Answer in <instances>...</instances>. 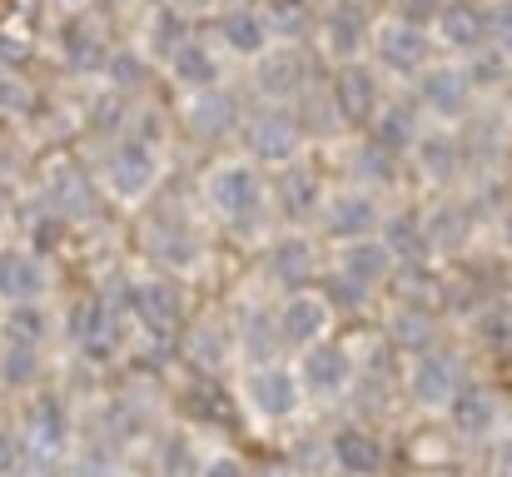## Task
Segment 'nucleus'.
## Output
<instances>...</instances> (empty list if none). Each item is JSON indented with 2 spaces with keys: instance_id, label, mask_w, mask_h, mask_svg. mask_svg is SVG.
<instances>
[{
  "instance_id": "1",
  "label": "nucleus",
  "mask_w": 512,
  "mask_h": 477,
  "mask_svg": "<svg viewBox=\"0 0 512 477\" xmlns=\"http://www.w3.org/2000/svg\"><path fill=\"white\" fill-rule=\"evenodd\" d=\"M204 199H209V209L224 224H254L264 214L269 184H264V174H259L254 159H219L204 174Z\"/></svg>"
},
{
  "instance_id": "2",
  "label": "nucleus",
  "mask_w": 512,
  "mask_h": 477,
  "mask_svg": "<svg viewBox=\"0 0 512 477\" xmlns=\"http://www.w3.org/2000/svg\"><path fill=\"white\" fill-rule=\"evenodd\" d=\"M160 169L165 164H160V150H155L150 135H125V140H115V150L105 159V189L115 199L135 204L160 184Z\"/></svg>"
},
{
  "instance_id": "3",
  "label": "nucleus",
  "mask_w": 512,
  "mask_h": 477,
  "mask_svg": "<svg viewBox=\"0 0 512 477\" xmlns=\"http://www.w3.org/2000/svg\"><path fill=\"white\" fill-rule=\"evenodd\" d=\"M244 150H249L254 164H264V169H289V164H299V150H304V125H299V115H289V110L249 115V120H244Z\"/></svg>"
},
{
  "instance_id": "4",
  "label": "nucleus",
  "mask_w": 512,
  "mask_h": 477,
  "mask_svg": "<svg viewBox=\"0 0 512 477\" xmlns=\"http://www.w3.org/2000/svg\"><path fill=\"white\" fill-rule=\"evenodd\" d=\"M373 55L388 75H423L433 65V40L418 20L388 15V20L373 25Z\"/></svg>"
},
{
  "instance_id": "5",
  "label": "nucleus",
  "mask_w": 512,
  "mask_h": 477,
  "mask_svg": "<svg viewBox=\"0 0 512 477\" xmlns=\"http://www.w3.org/2000/svg\"><path fill=\"white\" fill-rule=\"evenodd\" d=\"M473 75L463 65H428L418 75V105L438 120H463L473 110Z\"/></svg>"
},
{
  "instance_id": "6",
  "label": "nucleus",
  "mask_w": 512,
  "mask_h": 477,
  "mask_svg": "<svg viewBox=\"0 0 512 477\" xmlns=\"http://www.w3.org/2000/svg\"><path fill=\"white\" fill-rule=\"evenodd\" d=\"M319 229L334 244L368 239L378 229V199H373V189H339V194H329L324 209H319Z\"/></svg>"
},
{
  "instance_id": "7",
  "label": "nucleus",
  "mask_w": 512,
  "mask_h": 477,
  "mask_svg": "<svg viewBox=\"0 0 512 477\" xmlns=\"http://www.w3.org/2000/svg\"><path fill=\"white\" fill-rule=\"evenodd\" d=\"M214 30H219L224 50L239 55V60H259V55H269V50L279 45V35H274L264 5H229V10H219Z\"/></svg>"
},
{
  "instance_id": "8",
  "label": "nucleus",
  "mask_w": 512,
  "mask_h": 477,
  "mask_svg": "<svg viewBox=\"0 0 512 477\" xmlns=\"http://www.w3.org/2000/svg\"><path fill=\"white\" fill-rule=\"evenodd\" d=\"M319 45H324V55L329 60H358L368 45H373V25H368V15L358 10V0H339V5H329L324 15H319Z\"/></svg>"
},
{
  "instance_id": "9",
  "label": "nucleus",
  "mask_w": 512,
  "mask_h": 477,
  "mask_svg": "<svg viewBox=\"0 0 512 477\" xmlns=\"http://www.w3.org/2000/svg\"><path fill=\"white\" fill-rule=\"evenodd\" d=\"M254 85H259V95L264 100H274V105H284V100H294V95H304L309 90V60L299 55V45L289 40V45H274L269 55H259L254 60Z\"/></svg>"
},
{
  "instance_id": "10",
  "label": "nucleus",
  "mask_w": 512,
  "mask_h": 477,
  "mask_svg": "<svg viewBox=\"0 0 512 477\" xmlns=\"http://www.w3.org/2000/svg\"><path fill=\"white\" fill-rule=\"evenodd\" d=\"M334 110H339L343 125H373V120H378V110H383V90H378V75H373L363 60L339 65V80H334Z\"/></svg>"
},
{
  "instance_id": "11",
  "label": "nucleus",
  "mask_w": 512,
  "mask_h": 477,
  "mask_svg": "<svg viewBox=\"0 0 512 477\" xmlns=\"http://www.w3.org/2000/svg\"><path fill=\"white\" fill-rule=\"evenodd\" d=\"M329 318H334V304L314 289H294L279 309V333L289 348H314L324 333H329Z\"/></svg>"
},
{
  "instance_id": "12",
  "label": "nucleus",
  "mask_w": 512,
  "mask_h": 477,
  "mask_svg": "<svg viewBox=\"0 0 512 477\" xmlns=\"http://www.w3.org/2000/svg\"><path fill=\"white\" fill-rule=\"evenodd\" d=\"M125 304L135 309V318L155 338H170V333H179V323H184V299H179V289H174L170 279H140Z\"/></svg>"
},
{
  "instance_id": "13",
  "label": "nucleus",
  "mask_w": 512,
  "mask_h": 477,
  "mask_svg": "<svg viewBox=\"0 0 512 477\" xmlns=\"http://www.w3.org/2000/svg\"><path fill=\"white\" fill-rule=\"evenodd\" d=\"M249 403L264 413V418H289L299 403H304V378L289 373L284 363H259L249 373Z\"/></svg>"
},
{
  "instance_id": "14",
  "label": "nucleus",
  "mask_w": 512,
  "mask_h": 477,
  "mask_svg": "<svg viewBox=\"0 0 512 477\" xmlns=\"http://www.w3.org/2000/svg\"><path fill=\"white\" fill-rule=\"evenodd\" d=\"M393 244L368 234V239H353V244H339V279L353 284V289H378L388 274H393Z\"/></svg>"
},
{
  "instance_id": "15",
  "label": "nucleus",
  "mask_w": 512,
  "mask_h": 477,
  "mask_svg": "<svg viewBox=\"0 0 512 477\" xmlns=\"http://www.w3.org/2000/svg\"><path fill=\"white\" fill-rule=\"evenodd\" d=\"M45 194H50V209L60 219H95L100 214V194H95V184H90V174L80 164H60L50 174Z\"/></svg>"
},
{
  "instance_id": "16",
  "label": "nucleus",
  "mask_w": 512,
  "mask_h": 477,
  "mask_svg": "<svg viewBox=\"0 0 512 477\" xmlns=\"http://www.w3.org/2000/svg\"><path fill=\"white\" fill-rule=\"evenodd\" d=\"M408 388H413V398L423 408H443V403H453L463 393L458 388V363L448 353H418V363L408 373Z\"/></svg>"
},
{
  "instance_id": "17",
  "label": "nucleus",
  "mask_w": 512,
  "mask_h": 477,
  "mask_svg": "<svg viewBox=\"0 0 512 477\" xmlns=\"http://www.w3.org/2000/svg\"><path fill=\"white\" fill-rule=\"evenodd\" d=\"M45 289H50V274H45L40 254H30V249H5L0 254V299L35 304Z\"/></svg>"
},
{
  "instance_id": "18",
  "label": "nucleus",
  "mask_w": 512,
  "mask_h": 477,
  "mask_svg": "<svg viewBox=\"0 0 512 477\" xmlns=\"http://www.w3.org/2000/svg\"><path fill=\"white\" fill-rule=\"evenodd\" d=\"M433 30H438V40H443L448 50H468V55L493 35L488 15H483L478 5H468V0H448V5H443V15L433 20Z\"/></svg>"
},
{
  "instance_id": "19",
  "label": "nucleus",
  "mask_w": 512,
  "mask_h": 477,
  "mask_svg": "<svg viewBox=\"0 0 512 477\" xmlns=\"http://www.w3.org/2000/svg\"><path fill=\"white\" fill-rule=\"evenodd\" d=\"M189 130H194L199 140H224L229 130H239V100H234L224 85L199 90V95L189 100Z\"/></svg>"
},
{
  "instance_id": "20",
  "label": "nucleus",
  "mask_w": 512,
  "mask_h": 477,
  "mask_svg": "<svg viewBox=\"0 0 512 477\" xmlns=\"http://www.w3.org/2000/svg\"><path fill=\"white\" fill-rule=\"evenodd\" d=\"M65 438H70V413H65V403H60L55 393L35 398L30 413H25V443H30V453H60Z\"/></svg>"
},
{
  "instance_id": "21",
  "label": "nucleus",
  "mask_w": 512,
  "mask_h": 477,
  "mask_svg": "<svg viewBox=\"0 0 512 477\" xmlns=\"http://www.w3.org/2000/svg\"><path fill=\"white\" fill-rule=\"evenodd\" d=\"M170 75L189 90V95H199V90H214L219 80H224V70H219V60H214V50L204 45V40H189V45H179L170 60Z\"/></svg>"
},
{
  "instance_id": "22",
  "label": "nucleus",
  "mask_w": 512,
  "mask_h": 477,
  "mask_svg": "<svg viewBox=\"0 0 512 477\" xmlns=\"http://www.w3.org/2000/svg\"><path fill=\"white\" fill-rule=\"evenodd\" d=\"M304 388H314V393H339L343 383L353 378V363H348V353L343 348H324V343H314L309 348V358H304Z\"/></svg>"
},
{
  "instance_id": "23",
  "label": "nucleus",
  "mask_w": 512,
  "mask_h": 477,
  "mask_svg": "<svg viewBox=\"0 0 512 477\" xmlns=\"http://www.w3.org/2000/svg\"><path fill=\"white\" fill-rule=\"evenodd\" d=\"M413 164H418L423 179L448 184L458 174V140H448V130H423L418 145H413Z\"/></svg>"
},
{
  "instance_id": "24",
  "label": "nucleus",
  "mask_w": 512,
  "mask_h": 477,
  "mask_svg": "<svg viewBox=\"0 0 512 477\" xmlns=\"http://www.w3.org/2000/svg\"><path fill=\"white\" fill-rule=\"evenodd\" d=\"M60 50H65V60L75 65V70H110V45H105V35H100V25H90V20H75V25H65V40H60Z\"/></svg>"
},
{
  "instance_id": "25",
  "label": "nucleus",
  "mask_w": 512,
  "mask_h": 477,
  "mask_svg": "<svg viewBox=\"0 0 512 477\" xmlns=\"http://www.w3.org/2000/svg\"><path fill=\"white\" fill-rule=\"evenodd\" d=\"M279 194H284V199H279V204H284V219H309V214H319L324 199H329L324 184H319L304 164H289V169H284V189H279Z\"/></svg>"
},
{
  "instance_id": "26",
  "label": "nucleus",
  "mask_w": 512,
  "mask_h": 477,
  "mask_svg": "<svg viewBox=\"0 0 512 477\" xmlns=\"http://www.w3.org/2000/svg\"><path fill=\"white\" fill-rule=\"evenodd\" d=\"M368 130H373V140H378L383 150H393V155H408V150L418 145V135H423V130H418V115H413L408 105H383Z\"/></svg>"
},
{
  "instance_id": "27",
  "label": "nucleus",
  "mask_w": 512,
  "mask_h": 477,
  "mask_svg": "<svg viewBox=\"0 0 512 477\" xmlns=\"http://www.w3.org/2000/svg\"><path fill=\"white\" fill-rule=\"evenodd\" d=\"M334 458H339L343 473L368 477V473H378L383 448H378V438H368L363 428H343V433H334Z\"/></svg>"
},
{
  "instance_id": "28",
  "label": "nucleus",
  "mask_w": 512,
  "mask_h": 477,
  "mask_svg": "<svg viewBox=\"0 0 512 477\" xmlns=\"http://www.w3.org/2000/svg\"><path fill=\"white\" fill-rule=\"evenodd\" d=\"M448 413H453V428H458L463 438H488V428H493V418H498V408H493V398H488L483 388H463V393L448 403Z\"/></svg>"
},
{
  "instance_id": "29",
  "label": "nucleus",
  "mask_w": 512,
  "mask_h": 477,
  "mask_svg": "<svg viewBox=\"0 0 512 477\" xmlns=\"http://www.w3.org/2000/svg\"><path fill=\"white\" fill-rule=\"evenodd\" d=\"M269 274H274V279H284V284H304V279L314 274V244H309L304 234L279 239V244H274V254H269Z\"/></svg>"
},
{
  "instance_id": "30",
  "label": "nucleus",
  "mask_w": 512,
  "mask_h": 477,
  "mask_svg": "<svg viewBox=\"0 0 512 477\" xmlns=\"http://www.w3.org/2000/svg\"><path fill=\"white\" fill-rule=\"evenodd\" d=\"M145 40H150V50H155V55H160V60L170 65L174 50H179V45H189V20H184V10L165 0V5L155 10V20H150Z\"/></svg>"
},
{
  "instance_id": "31",
  "label": "nucleus",
  "mask_w": 512,
  "mask_h": 477,
  "mask_svg": "<svg viewBox=\"0 0 512 477\" xmlns=\"http://www.w3.org/2000/svg\"><path fill=\"white\" fill-rule=\"evenodd\" d=\"M433 333H438V323L428 318L423 304H408V309H398V314H393V343H398V348H408V353H428Z\"/></svg>"
},
{
  "instance_id": "32",
  "label": "nucleus",
  "mask_w": 512,
  "mask_h": 477,
  "mask_svg": "<svg viewBox=\"0 0 512 477\" xmlns=\"http://www.w3.org/2000/svg\"><path fill=\"white\" fill-rule=\"evenodd\" d=\"M274 35H289V40H304L309 30H319V15L309 10V0H269L264 5Z\"/></svg>"
},
{
  "instance_id": "33",
  "label": "nucleus",
  "mask_w": 512,
  "mask_h": 477,
  "mask_svg": "<svg viewBox=\"0 0 512 477\" xmlns=\"http://www.w3.org/2000/svg\"><path fill=\"white\" fill-rule=\"evenodd\" d=\"M423 224H428V244L433 249H463V239H468V209L463 204H443Z\"/></svg>"
},
{
  "instance_id": "34",
  "label": "nucleus",
  "mask_w": 512,
  "mask_h": 477,
  "mask_svg": "<svg viewBox=\"0 0 512 477\" xmlns=\"http://www.w3.org/2000/svg\"><path fill=\"white\" fill-rule=\"evenodd\" d=\"M5 338H10V343H25V348H35V343L45 338V314H40L35 304H10V318H5Z\"/></svg>"
},
{
  "instance_id": "35",
  "label": "nucleus",
  "mask_w": 512,
  "mask_h": 477,
  "mask_svg": "<svg viewBox=\"0 0 512 477\" xmlns=\"http://www.w3.org/2000/svg\"><path fill=\"white\" fill-rule=\"evenodd\" d=\"M279 343H284L279 323L269 328V323H264V314H249V318H244V353H249L254 363H269Z\"/></svg>"
},
{
  "instance_id": "36",
  "label": "nucleus",
  "mask_w": 512,
  "mask_h": 477,
  "mask_svg": "<svg viewBox=\"0 0 512 477\" xmlns=\"http://www.w3.org/2000/svg\"><path fill=\"white\" fill-rule=\"evenodd\" d=\"M388 244H393V254H398V259H418L423 249H433V244H428V224H423V219H393V224H388Z\"/></svg>"
},
{
  "instance_id": "37",
  "label": "nucleus",
  "mask_w": 512,
  "mask_h": 477,
  "mask_svg": "<svg viewBox=\"0 0 512 477\" xmlns=\"http://www.w3.org/2000/svg\"><path fill=\"white\" fill-rule=\"evenodd\" d=\"M0 373H5V383H30V378L40 373V363H35V348H25V343H10V353H5Z\"/></svg>"
},
{
  "instance_id": "38",
  "label": "nucleus",
  "mask_w": 512,
  "mask_h": 477,
  "mask_svg": "<svg viewBox=\"0 0 512 477\" xmlns=\"http://www.w3.org/2000/svg\"><path fill=\"white\" fill-rule=\"evenodd\" d=\"M165 477H204V468L194 463L189 438H170V448H165Z\"/></svg>"
},
{
  "instance_id": "39",
  "label": "nucleus",
  "mask_w": 512,
  "mask_h": 477,
  "mask_svg": "<svg viewBox=\"0 0 512 477\" xmlns=\"http://www.w3.org/2000/svg\"><path fill=\"white\" fill-rule=\"evenodd\" d=\"M25 105H30L25 80H20V75H10V70H0V115H5V110H25Z\"/></svg>"
},
{
  "instance_id": "40",
  "label": "nucleus",
  "mask_w": 512,
  "mask_h": 477,
  "mask_svg": "<svg viewBox=\"0 0 512 477\" xmlns=\"http://www.w3.org/2000/svg\"><path fill=\"white\" fill-rule=\"evenodd\" d=\"M25 448H30L25 438H15V433H5V428H0V477H10L20 463H25Z\"/></svg>"
},
{
  "instance_id": "41",
  "label": "nucleus",
  "mask_w": 512,
  "mask_h": 477,
  "mask_svg": "<svg viewBox=\"0 0 512 477\" xmlns=\"http://www.w3.org/2000/svg\"><path fill=\"white\" fill-rule=\"evenodd\" d=\"M110 75H115V85L125 90V85H140L145 65H140V55H110Z\"/></svg>"
},
{
  "instance_id": "42",
  "label": "nucleus",
  "mask_w": 512,
  "mask_h": 477,
  "mask_svg": "<svg viewBox=\"0 0 512 477\" xmlns=\"http://www.w3.org/2000/svg\"><path fill=\"white\" fill-rule=\"evenodd\" d=\"M443 5H448V0H398V15L423 25V20H438V15H443Z\"/></svg>"
},
{
  "instance_id": "43",
  "label": "nucleus",
  "mask_w": 512,
  "mask_h": 477,
  "mask_svg": "<svg viewBox=\"0 0 512 477\" xmlns=\"http://www.w3.org/2000/svg\"><path fill=\"white\" fill-rule=\"evenodd\" d=\"M204 477H249V473H244L234 458H214V463L204 468Z\"/></svg>"
},
{
  "instance_id": "44",
  "label": "nucleus",
  "mask_w": 512,
  "mask_h": 477,
  "mask_svg": "<svg viewBox=\"0 0 512 477\" xmlns=\"http://www.w3.org/2000/svg\"><path fill=\"white\" fill-rule=\"evenodd\" d=\"M498 50H503V55H508V60H512V20H508V25H503V30H498Z\"/></svg>"
},
{
  "instance_id": "45",
  "label": "nucleus",
  "mask_w": 512,
  "mask_h": 477,
  "mask_svg": "<svg viewBox=\"0 0 512 477\" xmlns=\"http://www.w3.org/2000/svg\"><path fill=\"white\" fill-rule=\"evenodd\" d=\"M170 5H179V10L189 15V10H199V5H214V0H170Z\"/></svg>"
},
{
  "instance_id": "46",
  "label": "nucleus",
  "mask_w": 512,
  "mask_h": 477,
  "mask_svg": "<svg viewBox=\"0 0 512 477\" xmlns=\"http://www.w3.org/2000/svg\"><path fill=\"white\" fill-rule=\"evenodd\" d=\"M503 239L512 244V204H508V214H503Z\"/></svg>"
},
{
  "instance_id": "47",
  "label": "nucleus",
  "mask_w": 512,
  "mask_h": 477,
  "mask_svg": "<svg viewBox=\"0 0 512 477\" xmlns=\"http://www.w3.org/2000/svg\"><path fill=\"white\" fill-rule=\"evenodd\" d=\"M503 477H512V443L503 448Z\"/></svg>"
},
{
  "instance_id": "48",
  "label": "nucleus",
  "mask_w": 512,
  "mask_h": 477,
  "mask_svg": "<svg viewBox=\"0 0 512 477\" xmlns=\"http://www.w3.org/2000/svg\"><path fill=\"white\" fill-rule=\"evenodd\" d=\"M5 199H10V194H5V179H0V209H5Z\"/></svg>"
},
{
  "instance_id": "49",
  "label": "nucleus",
  "mask_w": 512,
  "mask_h": 477,
  "mask_svg": "<svg viewBox=\"0 0 512 477\" xmlns=\"http://www.w3.org/2000/svg\"><path fill=\"white\" fill-rule=\"evenodd\" d=\"M60 5H70V10H75V5H90V0H60Z\"/></svg>"
},
{
  "instance_id": "50",
  "label": "nucleus",
  "mask_w": 512,
  "mask_h": 477,
  "mask_svg": "<svg viewBox=\"0 0 512 477\" xmlns=\"http://www.w3.org/2000/svg\"><path fill=\"white\" fill-rule=\"evenodd\" d=\"M269 477H299V473H284V468H279V473H269Z\"/></svg>"
},
{
  "instance_id": "51",
  "label": "nucleus",
  "mask_w": 512,
  "mask_h": 477,
  "mask_svg": "<svg viewBox=\"0 0 512 477\" xmlns=\"http://www.w3.org/2000/svg\"><path fill=\"white\" fill-rule=\"evenodd\" d=\"M508 100H512V80H508Z\"/></svg>"
}]
</instances>
